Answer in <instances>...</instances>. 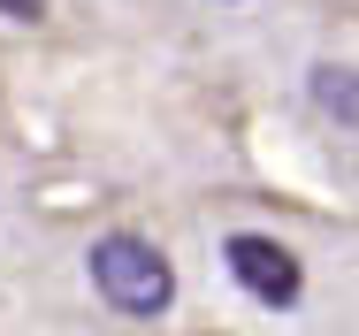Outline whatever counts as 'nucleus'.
Segmentation results:
<instances>
[{
	"mask_svg": "<svg viewBox=\"0 0 359 336\" xmlns=\"http://www.w3.org/2000/svg\"><path fill=\"white\" fill-rule=\"evenodd\" d=\"M306 84H313V100H321V107H329V115H337L344 130H359V69H344V62H321L313 76H306Z\"/></svg>",
	"mask_w": 359,
	"mask_h": 336,
	"instance_id": "nucleus-3",
	"label": "nucleus"
},
{
	"mask_svg": "<svg viewBox=\"0 0 359 336\" xmlns=\"http://www.w3.org/2000/svg\"><path fill=\"white\" fill-rule=\"evenodd\" d=\"M46 0H0V15H39Z\"/></svg>",
	"mask_w": 359,
	"mask_h": 336,
	"instance_id": "nucleus-4",
	"label": "nucleus"
},
{
	"mask_svg": "<svg viewBox=\"0 0 359 336\" xmlns=\"http://www.w3.org/2000/svg\"><path fill=\"white\" fill-rule=\"evenodd\" d=\"M92 283L115 314H168V298H176V268L130 229H107L92 245Z\"/></svg>",
	"mask_w": 359,
	"mask_h": 336,
	"instance_id": "nucleus-1",
	"label": "nucleus"
},
{
	"mask_svg": "<svg viewBox=\"0 0 359 336\" xmlns=\"http://www.w3.org/2000/svg\"><path fill=\"white\" fill-rule=\"evenodd\" d=\"M229 275H237L260 306H298V290H306L298 260H290L276 237H229Z\"/></svg>",
	"mask_w": 359,
	"mask_h": 336,
	"instance_id": "nucleus-2",
	"label": "nucleus"
}]
</instances>
